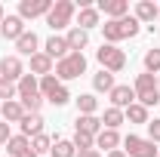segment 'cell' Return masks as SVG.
<instances>
[{
  "mask_svg": "<svg viewBox=\"0 0 160 157\" xmlns=\"http://www.w3.org/2000/svg\"><path fill=\"white\" fill-rule=\"evenodd\" d=\"M22 157H37V154H34V151H25V154H22Z\"/></svg>",
  "mask_w": 160,
  "mask_h": 157,
  "instance_id": "38",
  "label": "cell"
},
{
  "mask_svg": "<svg viewBox=\"0 0 160 157\" xmlns=\"http://www.w3.org/2000/svg\"><path fill=\"white\" fill-rule=\"evenodd\" d=\"M9 139H12V133H9V123H6V120H0V145H6Z\"/></svg>",
  "mask_w": 160,
  "mask_h": 157,
  "instance_id": "35",
  "label": "cell"
},
{
  "mask_svg": "<svg viewBox=\"0 0 160 157\" xmlns=\"http://www.w3.org/2000/svg\"><path fill=\"white\" fill-rule=\"evenodd\" d=\"M132 89H136V102H139V105H145V108H151V105H157V102H160L157 80H154V74H148V71L136 74V83H132Z\"/></svg>",
  "mask_w": 160,
  "mask_h": 157,
  "instance_id": "3",
  "label": "cell"
},
{
  "mask_svg": "<svg viewBox=\"0 0 160 157\" xmlns=\"http://www.w3.org/2000/svg\"><path fill=\"white\" fill-rule=\"evenodd\" d=\"M157 93H160V80H157Z\"/></svg>",
  "mask_w": 160,
  "mask_h": 157,
  "instance_id": "41",
  "label": "cell"
},
{
  "mask_svg": "<svg viewBox=\"0 0 160 157\" xmlns=\"http://www.w3.org/2000/svg\"><path fill=\"white\" fill-rule=\"evenodd\" d=\"M105 157H126V151H123V148H117V151H108Z\"/></svg>",
  "mask_w": 160,
  "mask_h": 157,
  "instance_id": "36",
  "label": "cell"
},
{
  "mask_svg": "<svg viewBox=\"0 0 160 157\" xmlns=\"http://www.w3.org/2000/svg\"><path fill=\"white\" fill-rule=\"evenodd\" d=\"M120 145V133L117 129H102L96 136V148H105V151H117Z\"/></svg>",
  "mask_w": 160,
  "mask_h": 157,
  "instance_id": "24",
  "label": "cell"
},
{
  "mask_svg": "<svg viewBox=\"0 0 160 157\" xmlns=\"http://www.w3.org/2000/svg\"><path fill=\"white\" fill-rule=\"evenodd\" d=\"M28 28H25V19H19V16H3V22H0V37L3 40H16L25 34Z\"/></svg>",
  "mask_w": 160,
  "mask_h": 157,
  "instance_id": "10",
  "label": "cell"
},
{
  "mask_svg": "<svg viewBox=\"0 0 160 157\" xmlns=\"http://www.w3.org/2000/svg\"><path fill=\"white\" fill-rule=\"evenodd\" d=\"M102 129V117H96V114H77V120H74V133H86V136H99Z\"/></svg>",
  "mask_w": 160,
  "mask_h": 157,
  "instance_id": "11",
  "label": "cell"
},
{
  "mask_svg": "<svg viewBox=\"0 0 160 157\" xmlns=\"http://www.w3.org/2000/svg\"><path fill=\"white\" fill-rule=\"evenodd\" d=\"M123 111L120 108H105V114H102V126L105 129H120V123H123Z\"/></svg>",
  "mask_w": 160,
  "mask_h": 157,
  "instance_id": "28",
  "label": "cell"
},
{
  "mask_svg": "<svg viewBox=\"0 0 160 157\" xmlns=\"http://www.w3.org/2000/svg\"><path fill=\"white\" fill-rule=\"evenodd\" d=\"M37 46H40V37L34 34V31H25V34H22V37L16 40V49H19V56H28V59L40 53Z\"/></svg>",
  "mask_w": 160,
  "mask_h": 157,
  "instance_id": "18",
  "label": "cell"
},
{
  "mask_svg": "<svg viewBox=\"0 0 160 157\" xmlns=\"http://www.w3.org/2000/svg\"><path fill=\"white\" fill-rule=\"evenodd\" d=\"M25 151H31V139L28 136H12L9 142H6V157H22Z\"/></svg>",
  "mask_w": 160,
  "mask_h": 157,
  "instance_id": "23",
  "label": "cell"
},
{
  "mask_svg": "<svg viewBox=\"0 0 160 157\" xmlns=\"http://www.w3.org/2000/svg\"><path fill=\"white\" fill-rule=\"evenodd\" d=\"M74 148H77V154H83V151H92L96 148V139L92 136H86V133H74Z\"/></svg>",
  "mask_w": 160,
  "mask_h": 157,
  "instance_id": "30",
  "label": "cell"
},
{
  "mask_svg": "<svg viewBox=\"0 0 160 157\" xmlns=\"http://www.w3.org/2000/svg\"><path fill=\"white\" fill-rule=\"evenodd\" d=\"M74 102H77V114H96L99 111V99L92 93H80Z\"/></svg>",
  "mask_w": 160,
  "mask_h": 157,
  "instance_id": "25",
  "label": "cell"
},
{
  "mask_svg": "<svg viewBox=\"0 0 160 157\" xmlns=\"http://www.w3.org/2000/svg\"><path fill=\"white\" fill-rule=\"evenodd\" d=\"M77 157H102V151H96V148H92V151H83V154H77Z\"/></svg>",
  "mask_w": 160,
  "mask_h": 157,
  "instance_id": "37",
  "label": "cell"
},
{
  "mask_svg": "<svg viewBox=\"0 0 160 157\" xmlns=\"http://www.w3.org/2000/svg\"><path fill=\"white\" fill-rule=\"evenodd\" d=\"M142 31V25L136 22V16H123V19H108L102 25V34H105V43H114L117 46L120 40H129Z\"/></svg>",
  "mask_w": 160,
  "mask_h": 157,
  "instance_id": "1",
  "label": "cell"
},
{
  "mask_svg": "<svg viewBox=\"0 0 160 157\" xmlns=\"http://www.w3.org/2000/svg\"><path fill=\"white\" fill-rule=\"evenodd\" d=\"M0 77L9 80V83H19L25 77V65H22L19 56H3L0 59Z\"/></svg>",
  "mask_w": 160,
  "mask_h": 157,
  "instance_id": "8",
  "label": "cell"
},
{
  "mask_svg": "<svg viewBox=\"0 0 160 157\" xmlns=\"http://www.w3.org/2000/svg\"><path fill=\"white\" fill-rule=\"evenodd\" d=\"M136 22L139 25H154L157 22V3L154 0H139L136 3Z\"/></svg>",
  "mask_w": 160,
  "mask_h": 157,
  "instance_id": "17",
  "label": "cell"
},
{
  "mask_svg": "<svg viewBox=\"0 0 160 157\" xmlns=\"http://www.w3.org/2000/svg\"><path fill=\"white\" fill-rule=\"evenodd\" d=\"M43 123H46V120L40 117V114H25V117H22V136H28V139H34V136H40V133H43Z\"/></svg>",
  "mask_w": 160,
  "mask_h": 157,
  "instance_id": "19",
  "label": "cell"
},
{
  "mask_svg": "<svg viewBox=\"0 0 160 157\" xmlns=\"http://www.w3.org/2000/svg\"><path fill=\"white\" fill-rule=\"evenodd\" d=\"M157 157H160V154H157Z\"/></svg>",
  "mask_w": 160,
  "mask_h": 157,
  "instance_id": "42",
  "label": "cell"
},
{
  "mask_svg": "<svg viewBox=\"0 0 160 157\" xmlns=\"http://www.w3.org/2000/svg\"><path fill=\"white\" fill-rule=\"evenodd\" d=\"M22 102V108H25V111H28V114H40V108H43V102H46V99L40 96H28V99H19Z\"/></svg>",
  "mask_w": 160,
  "mask_h": 157,
  "instance_id": "32",
  "label": "cell"
},
{
  "mask_svg": "<svg viewBox=\"0 0 160 157\" xmlns=\"http://www.w3.org/2000/svg\"><path fill=\"white\" fill-rule=\"evenodd\" d=\"M56 142H59V133H56V136H46V133H40V136L31 139V151H34L37 157H40V154H49Z\"/></svg>",
  "mask_w": 160,
  "mask_h": 157,
  "instance_id": "22",
  "label": "cell"
},
{
  "mask_svg": "<svg viewBox=\"0 0 160 157\" xmlns=\"http://www.w3.org/2000/svg\"><path fill=\"white\" fill-rule=\"evenodd\" d=\"M74 13H77V3L74 0H56L52 9H49V16H46V25L52 28V34L62 31V28H68L71 19H74Z\"/></svg>",
  "mask_w": 160,
  "mask_h": 157,
  "instance_id": "5",
  "label": "cell"
},
{
  "mask_svg": "<svg viewBox=\"0 0 160 157\" xmlns=\"http://www.w3.org/2000/svg\"><path fill=\"white\" fill-rule=\"evenodd\" d=\"M16 96H19V93H16V83H9V80L0 77V99H3V102H12Z\"/></svg>",
  "mask_w": 160,
  "mask_h": 157,
  "instance_id": "33",
  "label": "cell"
},
{
  "mask_svg": "<svg viewBox=\"0 0 160 157\" xmlns=\"http://www.w3.org/2000/svg\"><path fill=\"white\" fill-rule=\"evenodd\" d=\"M0 22H3V3H0Z\"/></svg>",
  "mask_w": 160,
  "mask_h": 157,
  "instance_id": "39",
  "label": "cell"
},
{
  "mask_svg": "<svg viewBox=\"0 0 160 157\" xmlns=\"http://www.w3.org/2000/svg\"><path fill=\"white\" fill-rule=\"evenodd\" d=\"M96 59H99L102 71H108V74H120L126 68V53L120 46H114V43H102L96 49Z\"/></svg>",
  "mask_w": 160,
  "mask_h": 157,
  "instance_id": "2",
  "label": "cell"
},
{
  "mask_svg": "<svg viewBox=\"0 0 160 157\" xmlns=\"http://www.w3.org/2000/svg\"><path fill=\"white\" fill-rule=\"evenodd\" d=\"M108 99H111V108H120V111H126L129 105H136V89H132L129 83H117V86L108 93Z\"/></svg>",
  "mask_w": 160,
  "mask_h": 157,
  "instance_id": "7",
  "label": "cell"
},
{
  "mask_svg": "<svg viewBox=\"0 0 160 157\" xmlns=\"http://www.w3.org/2000/svg\"><path fill=\"white\" fill-rule=\"evenodd\" d=\"M43 53H46L52 62H62L68 53H71V49H68V40H65V37L52 34V37H46V43H43Z\"/></svg>",
  "mask_w": 160,
  "mask_h": 157,
  "instance_id": "13",
  "label": "cell"
},
{
  "mask_svg": "<svg viewBox=\"0 0 160 157\" xmlns=\"http://www.w3.org/2000/svg\"><path fill=\"white\" fill-rule=\"evenodd\" d=\"M25 114H28V111L22 108L19 99H12V102H0V117L6 120V123H22Z\"/></svg>",
  "mask_w": 160,
  "mask_h": 157,
  "instance_id": "16",
  "label": "cell"
},
{
  "mask_svg": "<svg viewBox=\"0 0 160 157\" xmlns=\"http://www.w3.org/2000/svg\"><path fill=\"white\" fill-rule=\"evenodd\" d=\"M123 117L129 120V123H145V126H148V108H145V105H139V102H136V105H129V108H126V111H123Z\"/></svg>",
  "mask_w": 160,
  "mask_h": 157,
  "instance_id": "27",
  "label": "cell"
},
{
  "mask_svg": "<svg viewBox=\"0 0 160 157\" xmlns=\"http://www.w3.org/2000/svg\"><path fill=\"white\" fill-rule=\"evenodd\" d=\"M157 22H160V6H157Z\"/></svg>",
  "mask_w": 160,
  "mask_h": 157,
  "instance_id": "40",
  "label": "cell"
},
{
  "mask_svg": "<svg viewBox=\"0 0 160 157\" xmlns=\"http://www.w3.org/2000/svg\"><path fill=\"white\" fill-rule=\"evenodd\" d=\"M31 74L34 77H46V74H52V59L40 49L37 56H31Z\"/></svg>",
  "mask_w": 160,
  "mask_h": 157,
  "instance_id": "20",
  "label": "cell"
},
{
  "mask_svg": "<svg viewBox=\"0 0 160 157\" xmlns=\"http://www.w3.org/2000/svg\"><path fill=\"white\" fill-rule=\"evenodd\" d=\"M145 71H148V74H157L160 71V49L157 46L145 53Z\"/></svg>",
  "mask_w": 160,
  "mask_h": 157,
  "instance_id": "31",
  "label": "cell"
},
{
  "mask_svg": "<svg viewBox=\"0 0 160 157\" xmlns=\"http://www.w3.org/2000/svg\"><path fill=\"white\" fill-rule=\"evenodd\" d=\"M148 139H151L154 145H160V117L148 120Z\"/></svg>",
  "mask_w": 160,
  "mask_h": 157,
  "instance_id": "34",
  "label": "cell"
},
{
  "mask_svg": "<svg viewBox=\"0 0 160 157\" xmlns=\"http://www.w3.org/2000/svg\"><path fill=\"white\" fill-rule=\"evenodd\" d=\"M96 9L105 13L108 19H123V16H129V0H99Z\"/></svg>",
  "mask_w": 160,
  "mask_h": 157,
  "instance_id": "12",
  "label": "cell"
},
{
  "mask_svg": "<svg viewBox=\"0 0 160 157\" xmlns=\"http://www.w3.org/2000/svg\"><path fill=\"white\" fill-rule=\"evenodd\" d=\"M117 83H114V74H108V71H99V74H92V89L96 93H111Z\"/></svg>",
  "mask_w": 160,
  "mask_h": 157,
  "instance_id": "26",
  "label": "cell"
},
{
  "mask_svg": "<svg viewBox=\"0 0 160 157\" xmlns=\"http://www.w3.org/2000/svg\"><path fill=\"white\" fill-rule=\"evenodd\" d=\"M83 71H86V56H83V53H68L62 62H56V77H59L62 83L77 80Z\"/></svg>",
  "mask_w": 160,
  "mask_h": 157,
  "instance_id": "4",
  "label": "cell"
},
{
  "mask_svg": "<svg viewBox=\"0 0 160 157\" xmlns=\"http://www.w3.org/2000/svg\"><path fill=\"white\" fill-rule=\"evenodd\" d=\"M49 157H77V148H74V142H68V139H59V142L52 145Z\"/></svg>",
  "mask_w": 160,
  "mask_h": 157,
  "instance_id": "29",
  "label": "cell"
},
{
  "mask_svg": "<svg viewBox=\"0 0 160 157\" xmlns=\"http://www.w3.org/2000/svg\"><path fill=\"white\" fill-rule=\"evenodd\" d=\"M77 28H83V31L102 28V13L96 9V6H83V9L77 13Z\"/></svg>",
  "mask_w": 160,
  "mask_h": 157,
  "instance_id": "15",
  "label": "cell"
},
{
  "mask_svg": "<svg viewBox=\"0 0 160 157\" xmlns=\"http://www.w3.org/2000/svg\"><path fill=\"white\" fill-rule=\"evenodd\" d=\"M16 93H19V99L37 96V93H40V77H34V74H25V77L16 83Z\"/></svg>",
  "mask_w": 160,
  "mask_h": 157,
  "instance_id": "21",
  "label": "cell"
},
{
  "mask_svg": "<svg viewBox=\"0 0 160 157\" xmlns=\"http://www.w3.org/2000/svg\"><path fill=\"white\" fill-rule=\"evenodd\" d=\"M56 0H22L19 3V19H37V16H49Z\"/></svg>",
  "mask_w": 160,
  "mask_h": 157,
  "instance_id": "9",
  "label": "cell"
},
{
  "mask_svg": "<svg viewBox=\"0 0 160 157\" xmlns=\"http://www.w3.org/2000/svg\"><path fill=\"white\" fill-rule=\"evenodd\" d=\"M123 145H126V157H157L160 148H154V142L151 139H142V136H129L123 139Z\"/></svg>",
  "mask_w": 160,
  "mask_h": 157,
  "instance_id": "6",
  "label": "cell"
},
{
  "mask_svg": "<svg viewBox=\"0 0 160 157\" xmlns=\"http://www.w3.org/2000/svg\"><path fill=\"white\" fill-rule=\"evenodd\" d=\"M65 40H68V49L71 53H83L86 46H89V31H83V28H68V34H65Z\"/></svg>",
  "mask_w": 160,
  "mask_h": 157,
  "instance_id": "14",
  "label": "cell"
}]
</instances>
